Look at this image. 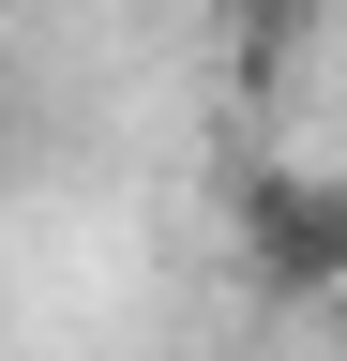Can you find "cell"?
<instances>
[{"label": "cell", "instance_id": "7a4b0ae2", "mask_svg": "<svg viewBox=\"0 0 347 361\" xmlns=\"http://www.w3.org/2000/svg\"><path fill=\"white\" fill-rule=\"evenodd\" d=\"M302 16H317V0H242V45H287Z\"/></svg>", "mask_w": 347, "mask_h": 361}, {"label": "cell", "instance_id": "6da1fadb", "mask_svg": "<svg viewBox=\"0 0 347 361\" xmlns=\"http://www.w3.org/2000/svg\"><path fill=\"white\" fill-rule=\"evenodd\" d=\"M242 286L257 301H332L347 286V166H257L242 180Z\"/></svg>", "mask_w": 347, "mask_h": 361}]
</instances>
